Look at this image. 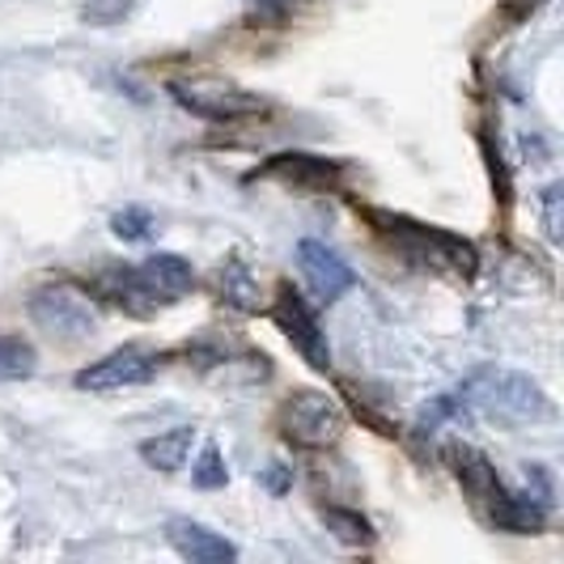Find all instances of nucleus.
Listing matches in <instances>:
<instances>
[{
    "label": "nucleus",
    "mask_w": 564,
    "mask_h": 564,
    "mask_svg": "<svg viewBox=\"0 0 564 564\" xmlns=\"http://www.w3.org/2000/svg\"><path fill=\"white\" fill-rule=\"evenodd\" d=\"M451 467L467 501L476 506L484 522L492 531H506V535H535L547 527L552 518V488H539V492H509L497 467L488 463V454L476 446H451Z\"/></svg>",
    "instance_id": "f257e3e1"
},
{
    "label": "nucleus",
    "mask_w": 564,
    "mask_h": 564,
    "mask_svg": "<svg viewBox=\"0 0 564 564\" xmlns=\"http://www.w3.org/2000/svg\"><path fill=\"white\" fill-rule=\"evenodd\" d=\"M451 399L458 416H480L506 429H522L552 416V399L543 395L535 378L518 369H480L458 391H451Z\"/></svg>",
    "instance_id": "f03ea898"
},
{
    "label": "nucleus",
    "mask_w": 564,
    "mask_h": 564,
    "mask_svg": "<svg viewBox=\"0 0 564 564\" xmlns=\"http://www.w3.org/2000/svg\"><path fill=\"white\" fill-rule=\"evenodd\" d=\"M366 221L378 229V238L391 242V251L403 254L408 263L416 268H429V272H451V276H463L471 281L476 268H480V254L467 238H458L442 226H424V221H412L403 213H387V208H361Z\"/></svg>",
    "instance_id": "7ed1b4c3"
},
{
    "label": "nucleus",
    "mask_w": 564,
    "mask_h": 564,
    "mask_svg": "<svg viewBox=\"0 0 564 564\" xmlns=\"http://www.w3.org/2000/svg\"><path fill=\"white\" fill-rule=\"evenodd\" d=\"M170 98L196 119L208 123H238V119H254V115L268 111V102L242 89L234 82H217V77H183V82H170Z\"/></svg>",
    "instance_id": "20e7f679"
},
{
    "label": "nucleus",
    "mask_w": 564,
    "mask_h": 564,
    "mask_svg": "<svg viewBox=\"0 0 564 564\" xmlns=\"http://www.w3.org/2000/svg\"><path fill=\"white\" fill-rule=\"evenodd\" d=\"M26 314L43 336L59 339V344H82V339H89L98 332V311L89 306V297H82L68 284H43V289H34L26 302Z\"/></svg>",
    "instance_id": "39448f33"
},
{
    "label": "nucleus",
    "mask_w": 564,
    "mask_h": 564,
    "mask_svg": "<svg viewBox=\"0 0 564 564\" xmlns=\"http://www.w3.org/2000/svg\"><path fill=\"white\" fill-rule=\"evenodd\" d=\"M281 429L302 451H327L344 437L348 416L336 399L323 395V391H293L281 408Z\"/></svg>",
    "instance_id": "423d86ee"
},
{
    "label": "nucleus",
    "mask_w": 564,
    "mask_h": 564,
    "mask_svg": "<svg viewBox=\"0 0 564 564\" xmlns=\"http://www.w3.org/2000/svg\"><path fill=\"white\" fill-rule=\"evenodd\" d=\"M272 323L284 332V339L297 348V357L311 369L327 373L332 369V344H327V332L318 323V314L306 306V297L293 289V284H281L276 297H272Z\"/></svg>",
    "instance_id": "0eeeda50"
},
{
    "label": "nucleus",
    "mask_w": 564,
    "mask_h": 564,
    "mask_svg": "<svg viewBox=\"0 0 564 564\" xmlns=\"http://www.w3.org/2000/svg\"><path fill=\"white\" fill-rule=\"evenodd\" d=\"M158 369H162V357H158V352H149L141 344H128V348L107 352L102 361L85 366L73 382H77V391H89V395H111V391H128V387L153 382Z\"/></svg>",
    "instance_id": "6e6552de"
},
{
    "label": "nucleus",
    "mask_w": 564,
    "mask_h": 564,
    "mask_svg": "<svg viewBox=\"0 0 564 564\" xmlns=\"http://www.w3.org/2000/svg\"><path fill=\"white\" fill-rule=\"evenodd\" d=\"M254 178H276V183H289L297 192H339L344 178H348V166L339 158H323V153H302V149H284V153H272L263 166L254 170Z\"/></svg>",
    "instance_id": "1a4fd4ad"
},
{
    "label": "nucleus",
    "mask_w": 564,
    "mask_h": 564,
    "mask_svg": "<svg viewBox=\"0 0 564 564\" xmlns=\"http://www.w3.org/2000/svg\"><path fill=\"white\" fill-rule=\"evenodd\" d=\"M297 268H302V276L311 284V293L318 302H339L352 284H357V272L339 259V251H332L327 242H318V238H302L297 242Z\"/></svg>",
    "instance_id": "9d476101"
},
{
    "label": "nucleus",
    "mask_w": 564,
    "mask_h": 564,
    "mask_svg": "<svg viewBox=\"0 0 564 564\" xmlns=\"http://www.w3.org/2000/svg\"><path fill=\"white\" fill-rule=\"evenodd\" d=\"M166 543L183 556V561H192V564H234L238 561V547H234L226 535L208 531L204 522H192V518H170Z\"/></svg>",
    "instance_id": "9b49d317"
},
{
    "label": "nucleus",
    "mask_w": 564,
    "mask_h": 564,
    "mask_svg": "<svg viewBox=\"0 0 564 564\" xmlns=\"http://www.w3.org/2000/svg\"><path fill=\"white\" fill-rule=\"evenodd\" d=\"M137 272H141L144 284H149L162 302H178V297L192 293V284H196V268L174 251H153Z\"/></svg>",
    "instance_id": "f8f14e48"
},
{
    "label": "nucleus",
    "mask_w": 564,
    "mask_h": 564,
    "mask_svg": "<svg viewBox=\"0 0 564 564\" xmlns=\"http://www.w3.org/2000/svg\"><path fill=\"white\" fill-rule=\"evenodd\" d=\"M98 284L111 293V302H119L123 311H132V314H153L158 306H166V302L144 284V276L137 268H111V272L98 276Z\"/></svg>",
    "instance_id": "ddd939ff"
},
{
    "label": "nucleus",
    "mask_w": 564,
    "mask_h": 564,
    "mask_svg": "<svg viewBox=\"0 0 564 564\" xmlns=\"http://www.w3.org/2000/svg\"><path fill=\"white\" fill-rule=\"evenodd\" d=\"M192 442H196V429H170V433L141 442V458L153 471H178L192 454Z\"/></svg>",
    "instance_id": "4468645a"
},
{
    "label": "nucleus",
    "mask_w": 564,
    "mask_h": 564,
    "mask_svg": "<svg viewBox=\"0 0 564 564\" xmlns=\"http://www.w3.org/2000/svg\"><path fill=\"white\" fill-rule=\"evenodd\" d=\"M217 293L226 297L229 306H238V311H259V284H254L251 268L242 259H226V268L217 272Z\"/></svg>",
    "instance_id": "2eb2a0df"
},
{
    "label": "nucleus",
    "mask_w": 564,
    "mask_h": 564,
    "mask_svg": "<svg viewBox=\"0 0 564 564\" xmlns=\"http://www.w3.org/2000/svg\"><path fill=\"white\" fill-rule=\"evenodd\" d=\"M323 527L332 531V539H339L344 547H369L373 543V527L366 513L344 506H323Z\"/></svg>",
    "instance_id": "dca6fc26"
},
{
    "label": "nucleus",
    "mask_w": 564,
    "mask_h": 564,
    "mask_svg": "<svg viewBox=\"0 0 564 564\" xmlns=\"http://www.w3.org/2000/svg\"><path fill=\"white\" fill-rule=\"evenodd\" d=\"M39 369V352L34 344L22 336H0V378L4 382H22Z\"/></svg>",
    "instance_id": "f3484780"
},
{
    "label": "nucleus",
    "mask_w": 564,
    "mask_h": 564,
    "mask_svg": "<svg viewBox=\"0 0 564 564\" xmlns=\"http://www.w3.org/2000/svg\"><path fill=\"white\" fill-rule=\"evenodd\" d=\"M153 229H158V221L144 204H128L111 217V234L123 242H144V238H153Z\"/></svg>",
    "instance_id": "a211bd4d"
},
{
    "label": "nucleus",
    "mask_w": 564,
    "mask_h": 564,
    "mask_svg": "<svg viewBox=\"0 0 564 564\" xmlns=\"http://www.w3.org/2000/svg\"><path fill=\"white\" fill-rule=\"evenodd\" d=\"M226 480H229V467L226 458H221V451L217 446H204L199 458L192 463V484L196 488H226Z\"/></svg>",
    "instance_id": "6ab92c4d"
},
{
    "label": "nucleus",
    "mask_w": 564,
    "mask_h": 564,
    "mask_svg": "<svg viewBox=\"0 0 564 564\" xmlns=\"http://www.w3.org/2000/svg\"><path fill=\"white\" fill-rule=\"evenodd\" d=\"M128 13H132V0H89V4H82L85 26H119V22H128Z\"/></svg>",
    "instance_id": "aec40b11"
},
{
    "label": "nucleus",
    "mask_w": 564,
    "mask_h": 564,
    "mask_svg": "<svg viewBox=\"0 0 564 564\" xmlns=\"http://www.w3.org/2000/svg\"><path fill=\"white\" fill-rule=\"evenodd\" d=\"M561 199H564L561 183H552V187L543 192V229H547L552 242H561Z\"/></svg>",
    "instance_id": "412c9836"
},
{
    "label": "nucleus",
    "mask_w": 564,
    "mask_h": 564,
    "mask_svg": "<svg viewBox=\"0 0 564 564\" xmlns=\"http://www.w3.org/2000/svg\"><path fill=\"white\" fill-rule=\"evenodd\" d=\"M539 4H543V0H513V4H509V22H522V18H527V13H535Z\"/></svg>",
    "instance_id": "4be33fe9"
},
{
    "label": "nucleus",
    "mask_w": 564,
    "mask_h": 564,
    "mask_svg": "<svg viewBox=\"0 0 564 564\" xmlns=\"http://www.w3.org/2000/svg\"><path fill=\"white\" fill-rule=\"evenodd\" d=\"M289 484H293V476H289V467H272V471H268V488H272L276 497H281V492L289 488Z\"/></svg>",
    "instance_id": "5701e85b"
},
{
    "label": "nucleus",
    "mask_w": 564,
    "mask_h": 564,
    "mask_svg": "<svg viewBox=\"0 0 564 564\" xmlns=\"http://www.w3.org/2000/svg\"><path fill=\"white\" fill-rule=\"evenodd\" d=\"M254 4H259V18H272V22L284 18V9H289V0H254Z\"/></svg>",
    "instance_id": "b1692460"
}]
</instances>
